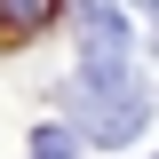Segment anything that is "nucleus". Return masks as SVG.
<instances>
[{"mask_svg":"<svg viewBox=\"0 0 159 159\" xmlns=\"http://www.w3.org/2000/svg\"><path fill=\"white\" fill-rule=\"evenodd\" d=\"M0 16H8V32H40L56 16V0H0Z\"/></svg>","mask_w":159,"mask_h":159,"instance_id":"7ed1b4c3","label":"nucleus"},{"mask_svg":"<svg viewBox=\"0 0 159 159\" xmlns=\"http://www.w3.org/2000/svg\"><path fill=\"white\" fill-rule=\"evenodd\" d=\"M135 8H143V16H159V0H135Z\"/></svg>","mask_w":159,"mask_h":159,"instance_id":"39448f33","label":"nucleus"},{"mask_svg":"<svg viewBox=\"0 0 159 159\" xmlns=\"http://www.w3.org/2000/svg\"><path fill=\"white\" fill-rule=\"evenodd\" d=\"M72 32H80V72H127V16L111 0H72Z\"/></svg>","mask_w":159,"mask_h":159,"instance_id":"f03ea898","label":"nucleus"},{"mask_svg":"<svg viewBox=\"0 0 159 159\" xmlns=\"http://www.w3.org/2000/svg\"><path fill=\"white\" fill-rule=\"evenodd\" d=\"M64 111H72L96 143H127L143 119H151V96H143L127 72H80L72 96H64Z\"/></svg>","mask_w":159,"mask_h":159,"instance_id":"f257e3e1","label":"nucleus"},{"mask_svg":"<svg viewBox=\"0 0 159 159\" xmlns=\"http://www.w3.org/2000/svg\"><path fill=\"white\" fill-rule=\"evenodd\" d=\"M32 159H72V135H64V127H40V135H32Z\"/></svg>","mask_w":159,"mask_h":159,"instance_id":"20e7f679","label":"nucleus"}]
</instances>
